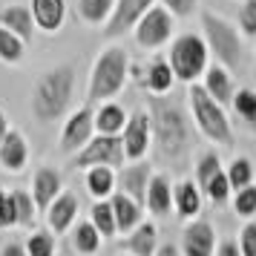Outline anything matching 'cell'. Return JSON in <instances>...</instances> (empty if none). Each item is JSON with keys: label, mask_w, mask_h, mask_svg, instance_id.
I'll use <instances>...</instances> for the list:
<instances>
[{"label": "cell", "mask_w": 256, "mask_h": 256, "mask_svg": "<svg viewBox=\"0 0 256 256\" xmlns=\"http://www.w3.org/2000/svg\"><path fill=\"white\" fill-rule=\"evenodd\" d=\"M72 95H75V70L66 64L55 66L38 78L35 90H32V112L40 124L58 121L66 116Z\"/></svg>", "instance_id": "2"}, {"label": "cell", "mask_w": 256, "mask_h": 256, "mask_svg": "<svg viewBox=\"0 0 256 256\" xmlns=\"http://www.w3.org/2000/svg\"><path fill=\"white\" fill-rule=\"evenodd\" d=\"M127 124V110L116 101H101L95 110V132L101 136H121V130Z\"/></svg>", "instance_id": "23"}, {"label": "cell", "mask_w": 256, "mask_h": 256, "mask_svg": "<svg viewBox=\"0 0 256 256\" xmlns=\"http://www.w3.org/2000/svg\"><path fill=\"white\" fill-rule=\"evenodd\" d=\"M230 106H233V112L256 132V90L239 86V90L233 92V98H230Z\"/></svg>", "instance_id": "28"}, {"label": "cell", "mask_w": 256, "mask_h": 256, "mask_svg": "<svg viewBox=\"0 0 256 256\" xmlns=\"http://www.w3.org/2000/svg\"><path fill=\"white\" fill-rule=\"evenodd\" d=\"M0 26L12 29L14 35L24 38L26 44L35 35V18L29 12V6H6V9L0 12Z\"/></svg>", "instance_id": "25"}, {"label": "cell", "mask_w": 256, "mask_h": 256, "mask_svg": "<svg viewBox=\"0 0 256 256\" xmlns=\"http://www.w3.org/2000/svg\"><path fill=\"white\" fill-rule=\"evenodd\" d=\"M202 86H204V92L210 98H216L222 106L230 104L233 92H236V86H233V72H228L222 64H208V70L202 75Z\"/></svg>", "instance_id": "17"}, {"label": "cell", "mask_w": 256, "mask_h": 256, "mask_svg": "<svg viewBox=\"0 0 256 256\" xmlns=\"http://www.w3.org/2000/svg\"><path fill=\"white\" fill-rule=\"evenodd\" d=\"M202 193H204V196H208L213 204H224V202L230 198L233 190H230V182H228V176H224V167H222L219 173L210 178L208 184L202 187Z\"/></svg>", "instance_id": "36"}, {"label": "cell", "mask_w": 256, "mask_h": 256, "mask_svg": "<svg viewBox=\"0 0 256 256\" xmlns=\"http://www.w3.org/2000/svg\"><path fill=\"white\" fill-rule=\"evenodd\" d=\"M224 176L230 182V190H242L244 184L254 182V162L244 158V156H236L228 167H224Z\"/></svg>", "instance_id": "32"}, {"label": "cell", "mask_w": 256, "mask_h": 256, "mask_svg": "<svg viewBox=\"0 0 256 256\" xmlns=\"http://www.w3.org/2000/svg\"><path fill=\"white\" fill-rule=\"evenodd\" d=\"M86 190L95 198H110L116 193V170L104 167V164L86 167Z\"/></svg>", "instance_id": "26"}, {"label": "cell", "mask_w": 256, "mask_h": 256, "mask_svg": "<svg viewBox=\"0 0 256 256\" xmlns=\"http://www.w3.org/2000/svg\"><path fill=\"white\" fill-rule=\"evenodd\" d=\"M187 101H190V112H193V121H196V130L213 144H222V147H230L233 144V127L230 118L224 112V106L210 98L204 92V86L198 81L187 84Z\"/></svg>", "instance_id": "5"}, {"label": "cell", "mask_w": 256, "mask_h": 256, "mask_svg": "<svg viewBox=\"0 0 256 256\" xmlns=\"http://www.w3.org/2000/svg\"><path fill=\"white\" fill-rule=\"evenodd\" d=\"M12 204H14V219L20 228L32 230L38 222V204L29 190H12Z\"/></svg>", "instance_id": "29"}, {"label": "cell", "mask_w": 256, "mask_h": 256, "mask_svg": "<svg viewBox=\"0 0 256 256\" xmlns=\"http://www.w3.org/2000/svg\"><path fill=\"white\" fill-rule=\"evenodd\" d=\"M78 219V196L70 190H60L46 208V222L52 233H66Z\"/></svg>", "instance_id": "15"}, {"label": "cell", "mask_w": 256, "mask_h": 256, "mask_svg": "<svg viewBox=\"0 0 256 256\" xmlns=\"http://www.w3.org/2000/svg\"><path fill=\"white\" fill-rule=\"evenodd\" d=\"M26 256H55L58 242H55V233L52 230H35L26 239Z\"/></svg>", "instance_id": "34"}, {"label": "cell", "mask_w": 256, "mask_h": 256, "mask_svg": "<svg viewBox=\"0 0 256 256\" xmlns=\"http://www.w3.org/2000/svg\"><path fill=\"white\" fill-rule=\"evenodd\" d=\"M124 244H127V250L132 256H152L156 248H158V230H156V224L141 219L138 224L127 233V242Z\"/></svg>", "instance_id": "24"}, {"label": "cell", "mask_w": 256, "mask_h": 256, "mask_svg": "<svg viewBox=\"0 0 256 256\" xmlns=\"http://www.w3.org/2000/svg\"><path fill=\"white\" fill-rule=\"evenodd\" d=\"M222 170V158H219V152L216 150H208V152H202L198 156V162H196V184H198V190L208 184L213 176Z\"/></svg>", "instance_id": "35"}, {"label": "cell", "mask_w": 256, "mask_h": 256, "mask_svg": "<svg viewBox=\"0 0 256 256\" xmlns=\"http://www.w3.org/2000/svg\"><path fill=\"white\" fill-rule=\"evenodd\" d=\"M18 219H14V204H12V193H6L0 187V230H9L14 228Z\"/></svg>", "instance_id": "40"}, {"label": "cell", "mask_w": 256, "mask_h": 256, "mask_svg": "<svg viewBox=\"0 0 256 256\" xmlns=\"http://www.w3.org/2000/svg\"><path fill=\"white\" fill-rule=\"evenodd\" d=\"M130 78V55L124 46H104L101 55L95 58L92 72H90V86H86V95H90V104H101V101H110L116 98L124 86H127Z\"/></svg>", "instance_id": "3"}, {"label": "cell", "mask_w": 256, "mask_h": 256, "mask_svg": "<svg viewBox=\"0 0 256 256\" xmlns=\"http://www.w3.org/2000/svg\"><path fill=\"white\" fill-rule=\"evenodd\" d=\"M0 256H26V248L18 244V242H12V244H6V248L0 250Z\"/></svg>", "instance_id": "43"}, {"label": "cell", "mask_w": 256, "mask_h": 256, "mask_svg": "<svg viewBox=\"0 0 256 256\" xmlns=\"http://www.w3.org/2000/svg\"><path fill=\"white\" fill-rule=\"evenodd\" d=\"M162 6L173 18H190V14H196L198 0H162Z\"/></svg>", "instance_id": "41"}, {"label": "cell", "mask_w": 256, "mask_h": 256, "mask_svg": "<svg viewBox=\"0 0 256 256\" xmlns=\"http://www.w3.org/2000/svg\"><path fill=\"white\" fill-rule=\"evenodd\" d=\"M130 256H132V254H130Z\"/></svg>", "instance_id": "46"}, {"label": "cell", "mask_w": 256, "mask_h": 256, "mask_svg": "<svg viewBox=\"0 0 256 256\" xmlns=\"http://www.w3.org/2000/svg\"><path fill=\"white\" fill-rule=\"evenodd\" d=\"M202 32L208 52L228 72H239L244 64V35L216 12H202Z\"/></svg>", "instance_id": "4"}, {"label": "cell", "mask_w": 256, "mask_h": 256, "mask_svg": "<svg viewBox=\"0 0 256 256\" xmlns=\"http://www.w3.org/2000/svg\"><path fill=\"white\" fill-rule=\"evenodd\" d=\"M167 64H170V70H173L176 81H182V84L198 81V78L204 75V70H208V64H210V52H208L204 38L193 35V32L173 38L170 52H167Z\"/></svg>", "instance_id": "6"}, {"label": "cell", "mask_w": 256, "mask_h": 256, "mask_svg": "<svg viewBox=\"0 0 256 256\" xmlns=\"http://www.w3.org/2000/svg\"><path fill=\"white\" fill-rule=\"evenodd\" d=\"M112 6H116V0H78V14H81L84 24L101 26V24H106Z\"/></svg>", "instance_id": "31"}, {"label": "cell", "mask_w": 256, "mask_h": 256, "mask_svg": "<svg viewBox=\"0 0 256 256\" xmlns=\"http://www.w3.org/2000/svg\"><path fill=\"white\" fill-rule=\"evenodd\" d=\"M239 32L248 40H256V0H242V9H239Z\"/></svg>", "instance_id": "38"}, {"label": "cell", "mask_w": 256, "mask_h": 256, "mask_svg": "<svg viewBox=\"0 0 256 256\" xmlns=\"http://www.w3.org/2000/svg\"><path fill=\"white\" fill-rule=\"evenodd\" d=\"M144 208L150 210L152 216H167L173 210V184L164 173H152L147 193H144Z\"/></svg>", "instance_id": "19"}, {"label": "cell", "mask_w": 256, "mask_h": 256, "mask_svg": "<svg viewBox=\"0 0 256 256\" xmlns=\"http://www.w3.org/2000/svg\"><path fill=\"white\" fill-rule=\"evenodd\" d=\"M233 210L242 216V219H254L256 216V184H244L242 190H233Z\"/></svg>", "instance_id": "37"}, {"label": "cell", "mask_w": 256, "mask_h": 256, "mask_svg": "<svg viewBox=\"0 0 256 256\" xmlns=\"http://www.w3.org/2000/svg\"><path fill=\"white\" fill-rule=\"evenodd\" d=\"M29 162V141L18 130H6V136L0 138V164L9 173H20Z\"/></svg>", "instance_id": "16"}, {"label": "cell", "mask_w": 256, "mask_h": 256, "mask_svg": "<svg viewBox=\"0 0 256 256\" xmlns=\"http://www.w3.org/2000/svg\"><path fill=\"white\" fill-rule=\"evenodd\" d=\"M29 12L35 18V29L55 35L64 26V18H66V0H32Z\"/></svg>", "instance_id": "18"}, {"label": "cell", "mask_w": 256, "mask_h": 256, "mask_svg": "<svg viewBox=\"0 0 256 256\" xmlns=\"http://www.w3.org/2000/svg\"><path fill=\"white\" fill-rule=\"evenodd\" d=\"M90 213H92L90 222L98 228L101 236H116V233H118L116 230V216H112V208H110V198H98Z\"/></svg>", "instance_id": "33"}, {"label": "cell", "mask_w": 256, "mask_h": 256, "mask_svg": "<svg viewBox=\"0 0 256 256\" xmlns=\"http://www.w3.org/2000/svg\"><path fill=\"white\" fill-rule=\"evenodd\" d=\"M101 233H98V228H95L90 219H84L75 224V230H72V244H75V250L84 256H92L98 254V248H101Z\"/></svg>", "instance_id": "27"}, {"label": "cell", "mask_w": 256, "mask_h": 256, "mask_svg": "<svg viewBox=\"0 0 256 256\" xmlns=\"http://www.w3.org/2000/svg\"><path fill=\"white\" fill-rule=\"evenodd\" d=\"M95 164H104V167H112V170L127 164L121 136H101V132H95L72 158V167H78V170H86V167H95Z\"/></svg>", "instance_id": "7"}, {"label": "cell", "mask_w": 256, "mask_h": 256, "mask_svg": "<svg viewBox=\"0 0 256 256\" xmlns=\"http://www.w3.org/2000/svg\"><path fill=\"white\" fill-rule=\"evenodd\" d=\"M60 190V173L58 170H52V167H40L35 176H32V198H35L38 210H46L52 204V198L58 196Z\"/></svg>", "instance_id": "22"}, {"label": "cell", "mask_w": 256, "mask_h": 256, "mask_svg": "<svg viewBox=\"0 0 256 256\" xmlns=\"http://www.w3.org/2000/svg\"><path fill=\"white\" fill-rule=\"evenodd\" d=\"M110 208H112V216H116V230L118 233H130L141 219H144V208H141L136 198H130L127 193H112L110 196Z\"/></svg>", "instance_id": "21"}, {"label": "cell", "mask_w": 256, "mask_h": 256, "mask_svg": "<svg viewBox=\"0 0 256 256\" xmlns=\"http://www.w3.org/2000/svg\"><path fill=\"white\" fill-rule=\"evenodd\" d=\"M150 176L152 167L144 158L130 162L124 167H118V187H121V193H127L130 198H136L144 208V193H147V184H150Z\"/></svg>", "instance_id": "14"}, {"label": "cell", "mask_w": 256, "mask_h": 256, "mask_svg": "<svg viewBox=\"0 0 256 256\" xmlns=\"http://www.w3.org/2000/svg\"><path fill=\"white\" fill-rule=\"evenodd\" d=\"M213 256H242V254H239V244L233 242V239H228V242L219 244V250H216Z\"/></svg>", "instance_id": "42"}, {"label": "cell", "mask_w": 256, "mask_h": 256, "mask_svg": "<svg viewBox=\"0 0 256 256\" xmlns=\"http://www.w3.org/2000/svg\"><path fill=\"white\" fill-rule=\"evenodd\" d=\"M152 256H182V250H178V248H176V244H158V248H156V254Z\"/></svg>", "instance_id": "44"}, {"label": "cell", "mask_w": 256, "mask_h": 256, "mask_svg": "<svg viewBox=\"0 0 256 256\" xmlns=\"http://www.w3.org/2000/svg\"><path fill=\"white\" fill-rule=\"evenodd\" d=\"M150 127H152V138L158 144V152L170 162H178L187 150H190V121H187L184 110L164 98V95H150Z\"/></svg>", "instance_id": "1"}, {"label": "cell", "mask_w": 256, "mask_h": 256, "mask_svg": "<svg viewBox=\"0 0 256 256\" xmlns=\"http://www.w3.org/2000/svg\"><path fill=\"white\" fill-rule=\"evenodd\" d=\"M26 58V40L18 38L12 29L0 26V60L3 64H20Z\"/></svg>", "instance_id": "30"}, {"label": "cell", "mask_w": 256, "mask_h": 256, "mask_svg": "<svg viewBox=\"0 0 256 256\" xmlns=\"http://www.w3.org/2000/svg\"><path fill=\"white\" fill-rule=\"evenodd\" d=\"M92 136H95V112H92V104H86L64 121L58 147L60 152H78Z\"/></svg>", "instance_id": "10"}, {"label": "cell", "mask_w": 256, "mask_h": 256, "mask_svg": "<svg viewBox=\"0 0 256 256\" xmlns=\"http://www.w3.org/2000/svg\"><path fill=\"white\" fill-rule=\"evenodd\" d=\"M130 72H132L136 78H141L144 90H147L150 95H167L170 90H173V84H176L173 70H170L167 58H162V55H156V58L147 64V70H141V66H130Z\"/></svg>", "instance_id": "13"}, {"label": "cell", "mask_w": 256, "mask_h": 256, "mask_svg": "<svg viewBox=\"0 0 256 256\" xmlns=\"http://www.w3.org/2000/svg\"><path fill=\"white\" fill-rule=\"evenodd\" d=\"M173 210L178 219H196L202 213V190L196 182L182 178L178 184H173Z\"/></svg>", "instance_id": "20"}, {"label": "cell", "mask_w": 256, "mask_h": 256, "mask_svg": "<svg viewBox=\"0 0 256 256\" xmlns=\"http://www.w3.org/2000/svg\"><path fill=\"white\" fill-rule=\"evenodd\" d=\"M152 3L156 0H116V6H112V12H110V18H106V24H104V35L106 38L127 35Z\"/></svg>", "instance_id": "11"}, {"label": "cell", "mask_w": 256, "mask_h": 256, "mask_svg": "<svg viewBox=\"0 0 256 256\" xmlns=\"http://www.w3.org/2000/svg\"><path fill=\"white\" fill-rule=\"evenodd\" d=\"M6 130H9V121H6V112L0 110V138L6 136Z\"/></svg>", "instance_id": "45"}, {"label": "cell", "mask_w": 256, "mask_h": 256, "mask_svg": "<svg viewBox=\"0 0 256 256\" xmlns=\"http://www.w3.org/2000/svg\"><path fill=\"white\" fill-rule=\"evenodd\" d=\"M173 29H176V18L164 6L152 3L150 9L138 18V24L132 26V35H136V44L141 49H158L164 44H170Z\"/></svg>", "instance_id": "8"}, {"label": "cell", "mask_w": 256, "mask_h": 256, "mask_svg": "<svg viewBox=\"0 0 256 256\" xmlns=\"http://www.w3.org/2000/svg\"><path fill=\"white\" fill-rule=\"evenodd\" d=\"M236 244H239V254L242 256H256V222L254 219L239 230V242Z\"/></svg>", "instance_id": "39"}, {"label": "cell", "mask_w": 256, "mask_h": 256, "mask_svg": "<svg viewBox=\"0 0 256 256\" xmlns=\"http://www.w3.org/2000/svg\"><path fill=\"white\" fill-rule=\"evenodd\" d=\"M182 256H213L216 254V230L208 219H190L182 230Z\"/></svg>", "instance_id": "12"}, {"label": "cell", "mask_w": 256, "mask_h": 256, "mask_svg": "<svg viewBox=\"0 0 256 256\" xmlns=\"http://www.w3.org/2000/svg\"><path fill=\"white\" fill-rule=\"evenodd\" d=\"M121 144H124V158L127 162H138L150 152L152 127H150V116L144 110H136V112L127 116V124L121 130Z\"/></svg>", "instance_id": "9"}]
</instances>
